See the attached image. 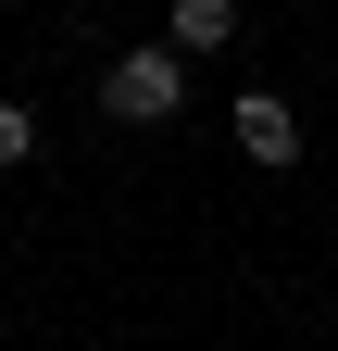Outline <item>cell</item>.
Returning <instances> with one entry per match:
<instances>
[{"label":"cell","mask_w":338,"mask_h":351,"mask_svg":"<svg viewBox=\"0 0 338 351\" xmlns=\"http://www.w3.org/2000/svg\"><path fill=\"white\" fill-rule=\"evenodd\" d=\"M226 38H238V13H226V0H176V25H163V51H226Z\"/></svg>","instance_id":"obj_3"},{"label":"cell","mask_w":338,"mask_h":351,"mask_svg":"<svg viewBox=\"0 0 338 351\" xmlns=\"http://www.w3.org/2000/svg\"><path fill=\"white\" fill-rule=\"evenodd\" d=\"M176 101H188V63L163 51V38H151V51H125V63L101 75V113H125V125H163Z\"/></svg>","instance_id":"obj_1"},{"label":"cell","mask_w":338,"mask_h":351,"mask_svg":"<svg viewBox=\"0 0 338 351\" xmlns=\"http://www.w3.org/2000/svg\"><path fill=\"white\" fill-rule=\"evenodd\" d=\"M25 151H38V113H25V101H0V163H25Z\"/></svg>","instance_id":"obj_4"},{"label":"cell","mask_w":338,"mask_h":351,"mask_svg":"<svg viewBox=\"0 0 338 351\" xmlns=\"http://www.w3.org/2000/svg\"><path fill=\"white\" fill-rule=\"evenodd\" d=\"M238 151L250 163H301V113H288L276 88H250V101H238Z\"/></svg>","instance_id":"obj_2"}]
</instances>
